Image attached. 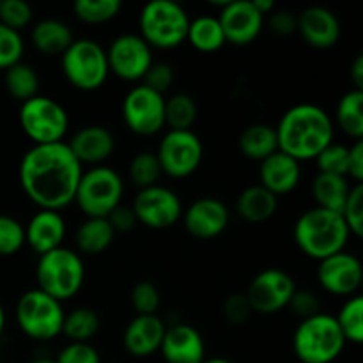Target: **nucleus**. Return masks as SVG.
<instances>
[{"label":"nucleus","mask_w":363,"mask_h":363,"mask_svg":"<svg viewBox=\"0 0 363 363\" xmlns=\"http://www.w3.org/2000/svg\"><path fill=\"white\" fill-rule=\"evenodd\" d=\"M204 156V147L197 133L191 130H169L156 149L162 172L174 179H184L197 172Z\"/></svg>","instance_id":"11"},{"label":"nucleus","mask_w":363,"mask_h":363,"mask_svg":"<svg viewBox=\"0 0 363 363\" xmlns=\"http://www.w3.org/2000/svg\"><path fill=\"white\" fill-rule=\"evenodd\" d=\"M55 363H101V357L92 344L69 342L60 350Z\"/></svg>","instance_id":"44"},{"label":"nucleus","mask_w":363,"mask_h":363,"mask_svg":"<svg viewBox=\"0 0 363 363\" xmlns=\"http://www.w3.org/2000/svg\"><path fill=\"white\" fill-rule=\"evenodd\" d=\"M186 41L194 46L197 52L213 53L222 50L225 43L222 25H220L216 16H197L195 20H190L186 32Z\"/></svg>","instance_id":"30"},{"label":"nucleus","mask_w":363,"mask_h":363,"mask_svg":"<svg viewBox=\"0 0 363 363\" xmlns=\"http://www.w3.org/2000/svg\"><path fill=\"white\" fill-rule=\"evenodd\" d=\"M287 307H289L291 311H293L294 314L301 319V321L307 318H312V315H315L321 312V303H319L318 296H315L314 293H311V291H298L296 289V293L293 294V298H291V301Z\"/></svg>","instance_id":"46"},{"label":"nucleus","mask_w":363,"mask_h":363,"mask_svg":"<svg viewBox=\"0 0 363 363\" xmlns=\"http://www.w3.org/2000/svg\"><path fill=\"white\" fill-rule=\"evenodd\" d=\"M252 4H254V7L262 14V16L272 14L273 11H275V2H273V0H254Z\"/></svg>","instance_id":"52"},{"label":"nucleus","mask_w":363,"mask_h":363,"mask_svg":"<svg viewBox=\"0 0 363 363\" xmlns=\"http://www.w3.org/2000/svg\"><path fill=\"white\" fill-rule=\"evenodd\" d=\"M28 363H55V360H45V358H41V360H32Z\"/></svg>","instance_id":"55"},{"label":"nucleus","mask_w":363,"mask_h":363,"mask_svg":"<svg viewBox=\"0 0 363 363\" xmlns=\"http://www.w3.org/2000/svg\"><path fill=\"white\" fill-rule=\"evenodd\" d=\"M199 116V106L190 94L177 92L165 99V126L174 131L191 130Z\"/></svg>","instance_id":"34"},{"label":"nucleus","mask_w":363,"mask_h":363,"mask_svg":"<svg viewBox=\"0 0 363 363\" xmlns=\"http://www.w3.org/2000/svg\"><path fill=\"white\" fill-rule=\"evenodd\" d=\"M350 236L342 215L323 208L307 209L294 223V241L298 248L315 261L342 252Z\"/></svg>","instance_id":"3"},{"label":"nucleus","mask_w":363,"mask_h":363,"mask_svg":"<svg viewBox=\"0 0 363 363\" xmlns=\"http://www.w3.org/2000/svg\"><path fill=\"white\" fill-rule=\"evenodd\" d=\"M319 174H333V176L347 177V162H350V147L344 144H332L319 152L314 160Z\"/></svg>","instance_id":"38"},{"label":"nucleus","mask_w":363,"mask_h":363,"mask_svg":"<svg viewBox=\"0 0 363 363\" xmlns=\"http://www.w3.org/2000/svg\"><path fill=\"white\" fill-rule=\"evenodd\" d=\"M20 184L39 209L60 211L73 204L84 174L66 142L32 145L20 162Z\"/></svg>","instance_id":"1"},{"label":"nucleus","mask_w":363,"mask_h":363,"mask_svg":"<svg viewBox=\"0 0 363 363\" xmlns=\"http://www.w3.org/2000/svg\"><path fill=\"white\" fill-rule=\"evenodd\" d=\"M296 32L312 48L328 50L339 43L340 21L333 11L323 6H311L296 16Z\"/></svg>","instance_id":"19"},{"label":"nucleus","mask_w":363,"mask_h":363,"mask_svg":"<svg viewBox=\"0 0 363 363\" xmlns=\"http://www.w3.org/2000/svg\"><path fill=\"white\" fill-rule=\"evenodd\" d=\"M116 233L106 218H85L74 233V245L85 255L103 254L113 243Z\"/></svg>","instance_id":"29"},{"label":"nucleus","mask_w":363,"mask_h":363,"mask_svg":"<svg viewBox=\"0 0 363 363\" xmlns=\"http://www.w3.org/2000/svg\"><path fill=\"white\" fill-rule=\"evenodd\" d=\"M131 209L138 223L155 230L170 229L183 216L181 199L177 197L176 191L162 184L138 190Z\"/></svg>","instance_id":"13"},{"label":"nucleus","mask_w":363,"mask_h":363,"mask_svg":"<svg viewBox=\"0 0 363 363\" xmlns=\"http://www.w3.org/2000/svg\"><path fill=\"white\" fill-rule=\"evenodd\" d=\"M108 71L124 82H138L151 67L152 48L137 34L117 35L106 50Z\"/></svg>","instance_id":"15"},{"label":"nucleus","mask_w":363,"mask_h":363,"mask_svg":"<svg viewBox=\"0 0 363 363\" xmlns=\"http://www.w3.org/2000/svg\"><path fill=\"white\" fill-rule=\"evenodd\" d=\"M124 195V183L119 172L106 165L84 170L78 183L74 202L85 218H106Z\"/></svg>","instance_id":"7"},{"label":"nucleus","mask_w":363,"mask_h":363,"mask_svg":"<svg viewBox=\"0 0 363 363\" xmlns=\"http://www.w3.org/2000/svg\"><path fill=\"white\" fill-rule=\"evenodd\" d=\"M160 353L167 363H202L206 360V344L194 326L177 323L165 330Z\"/></svg>","instance_id":"20"},{"label":"nucleus","mask_w":363,"mask_h":363,"mask_svg":"<svg viewBox=\"0 0 363 363\" xmlns=\"http://www.w3.org/2000/svg\"><path fill=\"white\" fill-rule=\"evenodd\" d=\"M347 177H351L357 184L363 181V140H354L353 145H350Z\"/></svg>","instance_id":"50"},{"label":"nucleus","mask_w":363,"mask_h":363,"mask_svg":"<svg viewBox=\"0 0 363 363\" xmlns=\"http://www.w3.org/2000/svg\"><path fill=\"white\" fill-rule=\"evenodd\" d=\"M20 126L34 145H48L64 142L69 130L67 110L48 96L38 94L35 98L21 103Z\"/></svg>","instance_id":"10"},{"label":"nucleus","mask_w":363,"mask_h":363,"mask_svg":"<svg viewBox=\"0 0 363 363\" xmlns=\"http://www.w3.org/2000/svg\"><path fill=\"white\" fill-rule=\"evenodd\" d=\"M165 323L158 315H135L123 333L124 350L135 358H147L160 351Z\"/></svg>","instance_id":"23"},{"label":"nucleus","mask_w":363,"mask_h":363,"mask_svg":"<svg viewBox=\"0 0 363 363\" xmlns=\"http://www.w3.org/2000/svg\"><path fill=\"white\" fill-rule=\"evenodd\" d=\"M351 186L353 184H350L347 177L318 172L312 181V197L315 201V208L340 213L346 204Z\"/></svg>","instance_id":"28"},{"label":"nucleus","mask_w":363,"mask_h":363,"mask_svg":"<svg viewBox=\"0 0 363 363\" xmlns=\"http://www.w3.org/2000/svg\"><path fill=\"white\" fill-rule=\"evenodd\" d=\"M4 85L14 99L25 103L39 94V74L30 64L18 62L4 71Z\"/></svg>","instance_id":"32"},{"label":"nucleus","mask_w":363,"mask_h":363,"mask_svg":"<svg viewBox=\"0 0 363 363\" xmlns=\"http://www.w3.org/2000/svg\"><path fill=\"white\" fill-rule=\"evenodd\" d=\"M346 339L335 315L319 314L303 319L293 335V350L301 363H333L342 354Z\"/></svg>","instance_id":"4"},{"label":"nucleus","mask_w":363,"mask_h":363,"mask_svg":"<svg viewBox=\"0 0 363 363\" xmlns=\"http://www.w3.org/2000/svg\"><path fill=\"white\" fill-rule=\"evenodd\" d=\"M106 220H108L110 227H112L116 234L130 233V230H133L135 225L138 223L137 218H135V213L133 209H131V206H123V204L117 206V208L106 216Z\"/></svg>","instance_id":"48"},{"label":"nucleus","mask_w":363,"mask_h":363,"mask_svg":"<svg viewBox=\"0 0 363 363\" xmlns=\"http://www.w3.org/2000/svg\"><path fill=\"white\" fill-rule=\"evenodd\" d=\"M350 77H351V82H353L354 89L363 91V55H358L357 59H354V62L351 64Z\"/></svg>","instance_id":"51"},{"label":"nucleus","mask_w":363,"mask_h":363,"mask_svg":"<svg viewBox=\"0 0 363 363\" xmlns=\"http://www.w3.org/2000/svg\"><path fill=\"white\" fill-rule=\"evenodd\" d=\"M202 363H233V362L225 360V358H206Z\"/></svg>","instance_id":"54"},{"label":"nucleus","mask_w":363,"mask_h":363,"mask_svg":"<svg viewBox=\"0 0 363 363\" xmlns=\"http://www.w3.org/2000/svg\"><path fill=\"white\" fill-rule=\"evenodd\" d=\"M269 30L273 32L275 35H291L296 32V16L289 11H273L269 14Z\"/></svg>","instance_id":"49"},{"label":"nucleus","mask_w":363,"mask_h":363,"mask_svg":"<svg viewBox=\"0 0 363 363\" xmlns=\"http://www.w3.org/2000/svg\"><path fill=\"white\" fill-rule=\"evenodd\" d=\"M4 330H6V312H4L2 303H0V337H2Z\"/></svg>","instance_id":"53"},{"label":"nucleus","mask_w":363,"mask_h":363,"mask_svg":"<svg viewBox=\"0 0 363 363\" xmlns=\"http://www.w3.org/2000/svg\"><path fill=\"white\" fill-rule=\"evenodd\" d=\"M225 43L234 46H247L259 38L264 25V16L254 7L250 0L223 2L218 16Z\"/></svg>","instance_id":"17"},{"label":"nucleus","mask_w":363,"mask_h":363,"mask_svg":"<svg viewBox=\"0 0 363 363\" xmlns=\"http://www.w3.org/2000/svg\"><path fill=\"white\" fill-rule=\"evenodd\" d=\"M60 67L66 80L84 92L98 91L108 78L106 50L89 38L74 39L60 55Z\"/></svg>","instance_id":"8"},{"label":"nucleus","mask_w":363,"mask_h":363,"mask_svg":"<svg viewBox=\"0 0 363 363\" xmlns=\"http://www.w3.org/2000/svg\"><path fill=\"white\" fill-rule=\"evenodd\" d=\"M99 318L92 308L77 307L64 315L62 333L69 342H89L99 332Z\"/></svg>","instance_id":"33"},{"label":"nucleus","mask_w":363,"mask_h":363,"mask_svg":"<svg viewBox=\"0 0 363 363\" xmlns=\"http://www.w3.org/2000/svg\"><path fill=\"white\" fill-rule=\"evenodd\" d=\"M30 41L45 55H62L74 41L73 32L64 21L46 18L32 27Z\"/></svg>","instance_id":"26"},{"label":"nucleus","mask_w":363,"mask_h":363,"mask_svg":"<svg viewBox=\"0 0 363 363\" xmlns=\"http://www.w3.org/2000/svg\"><path fill=\"white\" fill-rule=\"evenodd\" d=\"M123 119L131 133L152 137L165 128V98L145 85H135L123 99Z\"/></svg>","instance_id":"12"},{"label":"nucleus","mask_w":363,"mask_h":363,"mask_svg":"<svg viewBox=\"0 0 363 363\" xmlns=\"http://www.w3.org/2000/svg\"><path fill=\"white\" fill-rule=\"evenodd\" d=\"M294 293H296V282L293 277L284 269L269 268L254 277L245 298L252 312L272 315L287 308Z\"/></svg>","instance_id":"14"},{"label":"nucleus","mask_w":363,"mask_h":363,"mask_svg":"<svg viewBox=\"0 0 363 363\" xmlns=\"http://www.w3.org/2000/svg\"><path fill=\"white\" fill-rule=\"evenodd\" d=\"M66 238V220L59 211L39 209L25 225V245L38 255L62 247Z\"/></svg>","instance_id":"22"},{"label":"nucleus","mask_w":363,"mask_h":363,"mask_svg":"<svg viewBox=\"0 0 363 363\" xmlns=\"http://www.w3.org/2000/svg\"><path fill=\"white\" fill-rule=\"evenodd\" d=\"M337 128L353 140L363 137V91L351 89L340 98L335 112ZM333 123V124H335Z\"/></svg>","instance_id":"31"},{"label":"nucleus","mask_w":363,"mask_h":363,"mask_svg":"<svg viewBox=\"0 0 363 363\" xmlns=\"http://www.w3.org/2000/svg\"><path fill=\"white\" fill-rule=\"evenodd\" d=\"M300 179V162L282 151L273 152L259 163V184L277 197L296 190Z\"/></svg>","instance_id":"24"},{"label":"nucleus","mask_w":363,"mask_h":363,"mask_svg":"<svg viewBox=\"0 0 363 363\" xmlns=\"http://www.w3.org/2000/svg\"><path fill=\"white\" fill-rule=\"evenodd\" d=\"M363 280L362 262L357 255L342 250L319 261L318 282L333 296H354Z\"/></svg>","instance_id":"16"},{"label":"nucleus","mask_w":363,"mask_h":363,"mask_svg":"<svg viewBox=\"0 0 363 363\" xmlns=\"http://www.w3.org/2000/svg\"><path fill=\"white\" fill-rule=\"evenodd\" d=\"M344 222H346L347 229L353 236L362 238L363 236V184L354 183L351 186L350 195H347V201L344 204L342 211Z\"/></svg>","instance_id":"42"},{"label":"nucleus","mask_w":363,"mask_h":363,"mask_svg":"<svg viewBox=\"0 0 363 363\" xmlns=\"http://www.w3.org/2000/svg\"><path fill=\"white\" fill-rule=\"evenodd\" d=\"M25 245V227L9 215H0V255L18 254Z\"/></svg>","instance_id":"40"},{"label":"nucleus","mask_w":363,"mask_h":363,"mask_svg":"<svg viewBox=\"0 0 363 363\" xmlns=\"http://www.w3.org/2000/svg\"><path fill=\"white\" fill-rule=\"evenodd\" d=\"M138 25V35L151 48L174 50L186 41L190 18L184 7L172 0H152L142 7Z\"/></svg>","instance_id":"6"},{"label":"nucleus","mask_w":363,"mask_h":363,"mask_svg":"<svg viewBox=\"0 0 363 363\" xmlns=\"http://www.w3.org/2000/svg\"><path fill=\"white\" fill-rule=\"evenodd\" d=\"M252 314V308L248 305L245 294H230L225 301H223V315L230 325H241L247 321Z\"/></svg>","instance_id":"47"},{"label":"nucleus","mask_w":363,"mask_h":363,"mask_svg":"<svg viewBox=\"0 0 363 363\" xmlns=\"http://www.w3.org/2000/svg\"><path fill=\"white\" fill-rule=\"evenodd\" d=\"M18 328L32 340H52L62 333V303L39 289H30L20 296L16 303Z\"/></svg>","instance_id":"9"},{"label":"nucleus","mask_w":363,"mask_h":363,"mask_svg":"<svg viewBox=\"0 0 363 363\" xmlns=\"http://www.w3.org/2000/svg\"><path fill=\"white\" fill-rule=\"evenodd\" d=\"M142 82H144L142 85H145V87H149L151 91L163 96L174 84L172 66L165 62H152L151 67L147 69V73L142 78Z\"/></svg>","instance_id":"45"},{"label":"nucleus","mask_w":363,"mask_h":363,"mask_svg":"<svg viewBox=\"0 0 363 363\" xmlns=\"http://www.w3.org/2000/svg\"><path fill=\"white\" fill-rule=\"evenodd\" d=\"M32 20V7L23 0H4L0 2V23L20 32Z\"/></svg>","instance_id":"43"},{"label":"nucleus","mask_w":363,"mask_h":363,"mask_svg":"<svg viewBox=\"0 0 363 363\" xmlns=\"http://www.w3.org/2000/svg\"><path fill=\"white\" fill-rule=\"evenodd\" d=\"M277 209H279V197L262 188L261 184L245 188L236 199L238 215L248 223L268 222L275 216Z\"/></svg>","instance_id":"25"},{"label":"nucleus","mask_w":363,"mask_h":363,"mask_svg":"<svg viewBox=\"0 0 363 363\" xmlns=\"http://www.w3.org/2000/svg\"><path fill=\"white\" fill-rule=\"evenodd\" d=\"M123 4L119 0H77L73 4L74 16L87 25H101L119 14Z\"/></svg>","instance_id":"37"},{"label":"nucleus","mask_w":363,"mask_h":363,"mask_svg":"<svg viewBox=\"0 0 363 363\" xmlns=\"http://www.w3.org/2000/svg\"><path fill=\"white\" fill-rule=\"evenodd\" d=\"M130 301L137 315H155L160 308V291L151 280H140L133 286Z\"/></svg>","instance_id":"39"},{"label":"nucleus","mask_w":363,"mask_h":363,"mask_svg":"<svg viewBox=\"0 0 363 363\" xmlns=\"http://www.w3.org/2000/svg\"><path fill=\"white\" fill-rule=\"evenodd\" d=\"M346 342L360 346L363 342V298L354 294L347 298L335 318Z\"/></svg>","instance_id":"35"},{"label":"nucleus","mask_w":363,"mask_h":363,"mask_svg":"<svg viewBox=\"0 0 363 363\" xmlns=\"http://www.w3.org/2000/svg\"><path fill=\"white\" fill-rule=\"evenodd\" d=\"M35 280L39 291L62 303L80 293L85 280L84 261L78 252L59 247L48 254L39 255Z\"/></svg>","instance_id":"5"},{"label":"nucleus","mask_w":363,"mask_h":363,"mask_svg":"<svg viewBox=\"0 0 363 363\" xmlns=\"http://www.w3.org/2000/svg\"><path fill=\"white\" fill-rule=\"evenodd\" d=\"M162 174V167H160L158 158H156V152L151 151H142L138 155H135L131 158L130 167H128L130 181L138 190H144V188L158 184Z\"/></svg>","instance_id":"36"},{"label":"nucleus","mask_w":363,"mask_h":363,"mask_svg":"<svg viewBox=\"0 0 363 363\" xmlns=\"http://www.w3.org/2000/svg\"><path fill=\"white\" fill-rule=\"evenodd\" d=\"M25 52V43L20 32L0 23V69H9L14 64L21 62Z\"/></svg>","instance_id":"41"},{"label":"nucleus","mask_w":363,"mask_h":363,"mask_svg":"<svg viewBox=\"0 0 363 363\" xmlns=\"http://www.w3.org/2000/svg\"><path fill=\"white\" fill-rule=\"evenodd\" d=\"M66 144L80 165L87 163V165L99 167L113 155L116 138L108 128L91 124L78 130Z\"/></svg>","instance_id":"21"},{"label":"nucleus","mask_w":363,"mask_h":363,"mask_svg":"<svg viewBox=\"0 0 363 363\" xmlns=\"http://www.w3.org/2000/svg\"><path fill=\"white\" fill-rule=\"evenodd\" d=\"M238 145H240V151L245 158L261 163L262 160L279 151L275 128L262 123L250 124V126L241 131Z\"/></svg>","instance_id":"27"},{"label":"nucleus","mask_w":363,"mask_h":363,"mask_svg":"<svg viewBox=\"0 0 363 363\" xmlns=\"http://www.w3.org/2000/svg\"><path fill=\"white\" fill-rule=\"evenodd\" d=\"M275 131L279 151L301 163L315 160L323 149L332 144L335 124L325 108L300 103L284 112Z\"/></svg>","instance_id":"2"},{"label":"nucleus","mask_w":363,"mask_h":363,"mask_svg":"<svg viewBox=\"0 0 363 363\" xmlns=\"http://www.w3.org/2000/svg\"><path fill=\"white\" fill-rule=\"evenodd\" d=\"M181 220L190 236L197 240H213L227 229L230 215L220 199L202 197L188 206Z\"/></svg>","instance_id":"18"}]
</instances>
